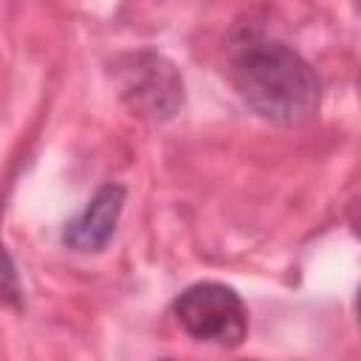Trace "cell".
<instances>
[{"mask_svg": "<svg viewBox=\"0 0 361 361\" xmlns=\"http://www.w3.org/2000/svg\"><path fill=\"white\" fill-rule=\"evenodd\" d=\"M231 82L240 99L265 121L305 124L319 113L322 87L310 65L288 45L248 37L231 54Z\"/></svg>", "mask_w": 361, "mask_h": 361, "instance_id": "cell-1", "label": "cell"}, {"mask_svg": "<svg viewBox=\"0 0 361 361\" xmlns=\"http://www.w3.org/2000/svg\"><path fill=\"white\" fill-rule=\"evenodd\" d=\"M124 186L118 183H104L82 209L79 217H73L65 231H62V243L71 251L79 254H90V251H102L107 245V240L113 237L121 209H124Z\"/></svg>", "mask_w": 361, "mask_h": 361, "instance_id": "cell-4", "label": "cell"}, {"mask_svg": "<svg viewBox=\"0 0 361 361\" xmlns=\"http://www.w3.org/2000/svg\"><path fill=\"white\" fill-rule=\"evenodd\" d=\"M175 322L197 341L237 347L248 336V310L240 293L220 282H197L172 305Z\"/></svg>", "mask_w": 361, "mask_h": 361, "instance_id": "cell-3", "label": "cell"}, {"mask_svg": "<svg viewBox=\"0 0 361 361\" xmlns=\"http://www.w3.org/2000/svg\"><path fill=\"white\" fill-rule=\"evenodd\" d=\"M113 79L121 102L141 118L166 121L183 107V79L178 68L155 51L121 56L116 62Z\"/></svg>", "mask_w": 361, "mask_h": 361, "instance_id": "cell-2", "label": "cell"}, {"mask_svg": "<svg viewBox=\"0 0 361 361\" xmlns=\"http://www.w3.org/2000/svg\"><path fill=\"white\" fill-rule=\"evenodd\" d=\"M164 361H169V358H164Z\"/></svg>", "mask_w": 361, "mask_h": 361, "instance_id": "cell-6", "label": "cell"}, {"mask_svg": "<svg viewBox=\"0 0 361 361\" xmlns=\"http://www.w3.org/2000/svg\"><path fill=\"white\" fill-rule=\"evenodd\" d=\"M0 293L8 296V299H20V279H17V271H14V262L8 257V251L3 248L0 243Z\"/></svg>", "mask_w": 361, "mask_h": 361, "instance_id": "cell-5", "label": "cell"}]
</instances>
